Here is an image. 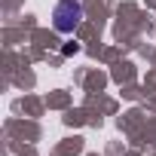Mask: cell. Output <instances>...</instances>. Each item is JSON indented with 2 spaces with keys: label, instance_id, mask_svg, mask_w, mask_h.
<instances>
[{
  "label": "cell",
  "instance_id": "6da1fadb",
  "mask_svg": "<svg viewBox=\"0 0 156 156\" xmlns=\"http://www.w3.org/2000/svg\"><path fill=\"white\" fill-rule=\"evenodd\" d=\"M52 19H55V31L70 34L76 25H80V19H83V3L80 0H61L55 6V12H52Z\"/></svg>",
  "mask_w": 156,
  "mask_h": 156
}]
</instances>
